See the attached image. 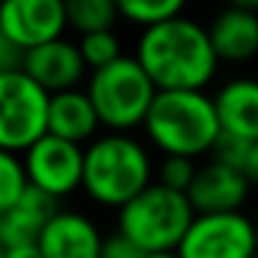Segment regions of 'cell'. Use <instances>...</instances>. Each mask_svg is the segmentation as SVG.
<instances>
[{"label":"cell","instance_id":"22","mask_svg":"<svg viewBox=\"0 0 258 258\" xmlns=\"http://www.w3.org/2000/svg\"><path fill=\"white\" fill-rule=\"evenodd\" d=\"M250 145H252V142L239 139V136H233V134H222V131H219L217 142H214V147H211V156H214V161L228 164V167L241 169V172H244Z\"/></svg>","mask_w":258,"mask_h":258},{"label":"cell","instance_id":"7","mask_svg":"<svg viewBox=\"0 0 258 258\" xmlns=\"http://www.w3.org/2000/svg\"><path fill=\"white\" fill-rule=\"evenodd\" d=\"M180 258H258L255 225L241 211L197 214L178 247Z\"/></svg>","mask_w":258,"mask_h":258},{"label":"cell","instance_id":"21","mask_svg":"<svg viewBox=\"0 0 258 258\" xmlns=\"http://www.w3.org/2000/svg\"><path fill=\"white\" fill-rule=\"evenodd\" d=\"M195 158H183V156H167L161 164V172H158V183L167 186L172 191H180V195H189L191 183L197 178Z\"/></svg>","mask_w":258,"mask_h":258},{"label":"cell","instance_id":"17","mask_svg":"<svg viewBox=\"0 0 258 258\" xmlns=\"http://www.w3.org/2000/svg\"><path fill=\"white\" fill-rule=\"evenodd\" d=\"M67 9V25L81 36L111 31L119 17L117 0H64Z\"/></svg>","mask_w":258,"mask_h":258},{"label":"cell","instance_id":"13","mask_svg":"<svg viewBox=\"0 0 258 258\" xmlns=\"http://www.w3.org/2000/svg\"><path fill=\"white\" fill-rule=\"evenodd\" d=\"M58 208V200L50 197L47 191L36 189L28 183L25 195L20 197V203L0 217V239L3 247H20V244H39L42 230L47 228Z\"/></svg>","mask_w":258,"mask_h":258},{"label":"cell","instance_id":"18","mask_svg":"<svg viewBox=\"0 0 258 258\" xmlns=\"http://www.w3.org/2000/svg\"><path fill=\"white\" fill-rule=\"evenodd\" d=\"M183 6L186 0H117L119 17L131 20V23L142 25V28H150V25L180 17Z\"/></svg>","mask_w":258,"mask_h":258},{"label":"cell","instance_id":"10","mask_svg":"<svg viewBox=\"0 0 258 258\" xmlns=\"http://www.w3.org/2000/svg\"><path fill=\"white\" fill-rule=\"evenodd\" d=\"M86 61L81 56V47L70 39H53L47 45H39L23 56V73L31 75L47 95L78 89L81 78L86 73Z\"/></svg>","mask_w":258,"mask_h":258},{"label":"cell","instance_id":"28","mask_svg":"<svg viewBox=\"0 0 258 258\" xmlns=\"http://www.w3.org/2000/svg\"><path fill=\"white\" fill-rule=\"evenodd\" d=\"M147 258H180L178 252H158V255H147Z\"/></svg>","mask_w":258,"mask_h":258},{"label":"cell","instance_id":"29","mask_svg":"<svg viewBox=\"0 0 258 258\" xmlns=\"http://www.w3.org/2000/svg\"><path fill=\"white\" fill-rule=\"evenodd\" d=\"M3 250H6V247H3V239H0V258H3Z\"/></svg>","mask_w":258,"mask_h":258},{"label":"cell","instance_id":"19","mask_svg":"<svg viewBox=\"0 0 258 258\" xmlns=\"http://www.w3.org/2000/svg\"><path fill=\"white\" fill-rule=\"evenodd\" d=\"M25 189H28V175L23 158L17 153L0 150V217L17 206Z\"/></svg>","mask_w":258,"mask_h":258},{"label":"cell","instance_id":"5","mask_svg":"<svg viewBox=\"0 0 258 258\" xmlns=\"http://www.w3.org/2000/svg\"><path fill=\"white\" fill-rule=\"evenodd\" d=\"M86 95L100 117V125L122 134L136 125H145L158 89L136 58L122 56L119 61L89 75Z\"/></svg>","mask_w":258,"mask_h":258},{"label":"cell","instance_id":"23","mask_svg":"<svg viewBox=\"0 0 258 258\" xmlns=\"http://www.w3.org/2000/svg\"><path fill=\"white\" fill-rule=\"evenodd\" d=\"M100 258H147V252L142 250L139 244H134L128 236H122L117 230V233H111V236L103 239Z\"/></svg>","mask_w":258,"mask_h":258},{"label":"cell","instance_id":"15","mask_svg":"<svg viewBox=\"0 0 258 258\" xmlns=\"http://www.w3.org/2000/svg\"><path fill=\"white\" fill-rule=\"evenodd\" d=\"M208 36H211L214 53H217L219 61H250L258 53V14L225 9L214 17Z\"/></svg>","mask_w":258,"mask_h":258},{"label":"cell","instance_id":"2","mask_svg":"<svg viewBox=\"0 0 258 258\" xmlns=\"http://www.w3.org/2000/svg\"><path fill=\"white\" fill-rule=\"evenodd\" d=\"M150 142L167 156L197 158L219 136L214 100L203 92H158L145 119Z\"/></svg>","mask_w":258,"mask_h":258},{"label":"cell","instance_id":"3","mask_svg":"<svg viewBox=\"0 0 258 258\" xmlns=\"http://www.w3.org/2000/svg\"><path fill=\"white\" fill-rule=\"evenodd\" d=\"M150 183V158L136 139L125 134H108L86 147L84 191L95 203L122 208Z\"/></svg>","mask_w":258,"mask_h":258},{"label":"cell","instance_id":"24","mask_svg":"<svg viewBox=\"0 0 258 258\" xmlns=\"http://www.w3.org/2000/svg\"><path fill=\"white\" fill-rule=\"evenodd\" d=\"M23 56L25 53L20 50L17 45H12V42L3 36V31H0V75L12 73V70H23Z\"/></svg>","mask_w":258,"mask_h":258},{"label":"cell","instance_id":"20","mask_svg":"<svg viewBox=\"0 0 258 258\" xmlns=\"http://www.w3.org/2000/svg\"><path fill=\"white\" fill-rule=\"evenodd\" d=\"M78 47H81V56H84L86 67H89L92 73L122 58V47H119V39H117L114 31H100V34L81 36Z\"/></svg>","mask_w":258,"mask_h":258},{"label":"cell","instance_id":"9","mask_svg":"<svg viewBox=\"0 0 258 258\" xmlns=\"http://www.w3.org/2000/svg\"><path fill=\"white\" fill-rule=\"evenodd\" d=\"M67 28L64 0H0V31L23 53L61 39Z\"/></svg>","mask_w":258,"mask_h":258},{"label":"cell","instance_id":"6","mask_svg":"<svg viewBox=\"0 0 258 258\" xmlns=\"http://www.w3.org/2000/svg\"><path fill=\"white\" fill-rule=\"evenodd\" d=\"M50 95L23 70L0 75V150L25 153L47 134Z\"/></svg>","mask_w":258,"mask_h":258},{"label":"cell","instance_id":"14","mask_svg":"<svg viewBox=\"0 0 258 258\" xmlns=\"http://www.w3.org/2000/svg\"><path fill=\"white\" fill-rule=\"evenodd\" d=\"M219 131L258 142V81L239 78L225 84L214 97Z\"/></svg>","mask_w":258,"mask_h":258},{"label":"cell","instance_id":"4","mask_svg":"<svg viewBox=\"0 0 258 258\" xmlns=\"http://www.w3.org/2000/svg\"><path fill=\"white\" fill-rule=\"evenodd\" d=\"M189 197L161 183H150L142 195L119 208V233L139 244L147 255L178 252L183 236L195 222Z\"/></svg>","mask_w":258,"mask_h":258},{"label":"cell","instance_id":"16","mask_svg":"<svg viewBox=\"0 0 258 258\" xmlns=\"http://www.w3.org/2000/svg\"><path fill=\"white\" fill-rule=\"evenodd\" d=\"M97 125H100V117H97L86 92L70 89V92H61V95H50L47 134L67 139L73 145H84L95 136Z\"/></svg>","mask_w":258,"mask_h":258},{"label":"cell","instance_id":"1","mask_svg":"<svg viewBox=\"0 0 258 258\" xmlns=\"http://www.w3.org/2000/svg\"><path fill=\"white\" fill-rule=\"evenodd\" d=\"M134 58L158 92H203L219 64L208 28L189 17L145 28Z\"/></svg>","mask_w":258,"mask_h":258},{"label":"cell","instance_id":"30","mask_svg":"<svg viewBox=\"0 0 258 258\" xmlns=\"http://www.w3.org/2000/svg\"><path fill=\"white\" fill-rule=\"evenodd\" d=\"M255 241H258V225H255Z\"/></svg>","mask_w":258,"mask_h":258},{"label":"cell","instance_id":"11","mask_svg":"<svg viewBox=\"0 0 258 258\" xmlns=\"http://www.w3.org/2000/svg\"><path fill=\"white\" fill-rule=\"evenodd\" d=\"M250 195V180L241 169L211 161L197 169L189 189V203L195 214H236Z\"/></svg>","mask_w":258,"mask_h":258},{"label":"cell","instance_id":"8","mask_svg":"<svg viewBox=\"0 0 258 258\" xmlns=\"http://www.w3.org/2000/svg\"><path fill=\"white\" fill-rule=\"evenodd\" d=\"M84 156L86 150L81 145L45 134L31 150L23 153L28 183L61 200L75 189H84Z\"/></svg>","mask_w":258,"mask_h":258},{"label":"cell","instance_id":"26","mask_svg":"<svg viewBox=\"0 0 258 258\" xmlns=\"http://www.w3.org/2000/svg\"><path fill=\"white\" fill-rule=\"evenodd\" d=\"M244 175H247V180H250V186H258V142L250 145L247 164H244Z\"/></svg>","mask_w":258,"mask_h":258},{"label":"cell","instance_id":"25","mask_svg":"<svg viewBox=\"0 0 258 258\" xmlns=\"http://www.w3.org/2000/svg\"><path fill=\"white\" fill-rule=\"evenodd\" d=\"M3 258H45L39 244H20V247H6Z\"/></svg>","mask_w":258,"mask_h":258},{"label":"cell","instance_id":"27","mask_svg":"<svg viewBox=\"0 0 258 258\" xmlns=\"http://www.w3.org/2000/svg\"><path fill=\"white\" fill-rule=\"evenodd\" d=\"M230 9H239V12H252L258 14V0H228Z\"/></svg>","mask_w":258,"mask_h":258},{"label":"cell","instance_id":"12","mask_svg":"<svg viewBox=\"0 0 258 258\" xmlns=\"http://www.w3.org/2000/svg\"><path fill=\"white\" fill-rule=\"evenodd\" d=\"M45 258H100L103 236L89 217L78 211H58L39 236Z\"/></svg>","mask_w":258,"mask_h":258}]
</instances>
